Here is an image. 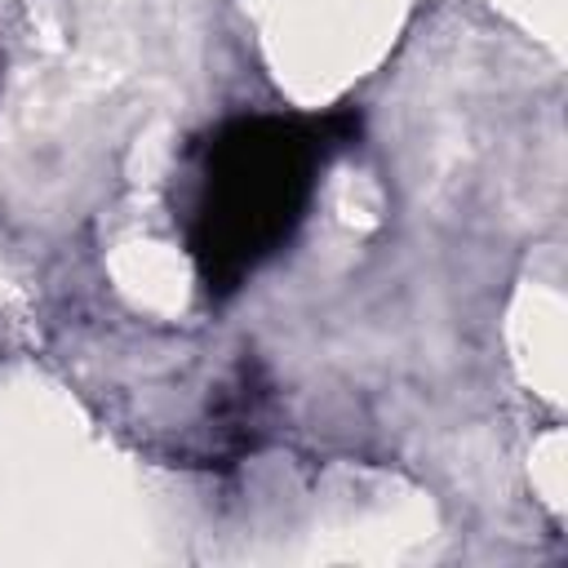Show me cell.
<instances>
[{
	"mask_svg": "<svg viewBox=\"0 0 568 568\" xmlns=\"http://www.w3.org/2000/svg\"><path fill=\"white\" fill-rule=\"evenodd\" d=\"M351 142V115L328 120H235L209 146L195 253L209 288H235L262 253H271L311 186V169L328 146Z\"/></svg>",
	"mask_w": 568,
	"mask_h": 568,
	"instance_id": "cell-1",
	"label": "cell"
}]
</instances>
